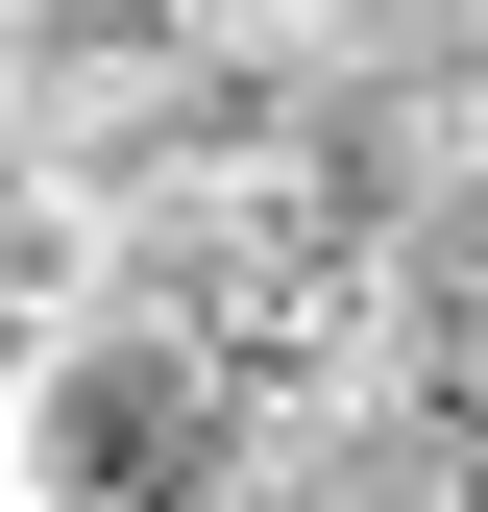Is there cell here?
Here are the masks:
<instances>
[{
    "instance_id": "3",
    "label": "cell",
    "mask_w": 488,
    "mask_h": 512,
    "mask_svg": "<svg viewBox=\"0 0 488 512\" xmlns=\"http://www.w3.org/2000/svg\"><path fill=\"white\" fill-rule=\"evenodd\" d=\"M269 512H488V439L415 391V366H366L342 415H293V439H269Z\"/></svg>"
},
{
    "instance_id": "1",
    "label": "cell",
    "mask_w": 488,
    "mask_h": 512,
    "mask_svg": "<svg viewBox=\"0 0 488 512\" xmlns=\"http://www.w3.org/2000/svg\"><path fill=\"white\" fill-rule=\"evenodd\" d=\"M0 512H269V439L171 317L0 342Z\"/></svg>"
},
{
    "instance_id": "6",
    "label": "cell",
    "mask_w": 488,
    "mask_h": 512,
    "mask_svg": "<svg viewBox=\"0 0 488 512\" xmlns=\"http://www.w3.org/2000/svg\"><path fill=\"white\" fill-rule=\"evenodd\" d=\"M415 391H440V415H464V439H488V269H464V293H440V317H415Z\"/></svg>"
},
{
    "instance_id": "7",
    "label": "cell",
    "mask_w": 488,
    "mask_h": 512,
    "mask_svg": "<svg viewBox=\"0 0 488 512\" xmlns=\"http://www.w3.org/2000/svg\"><path fill=\"white\" fill-rule=\"evenodd\" d=\"M0 74H25V0H0Z\"/></svg>"
},
{
    "instance_id": "2",
    "label": "cell",
    "mask_w": 488,
    "mask_h": 512,
    "mask_svg": "<svg viewBox=\"0 0 488 512\" xmlns=\"http://www.w3.org/2000/svg\"><path fill=\"white\" fill-rule=\"evenodd\" d=\"M244 122H269V98H220L171 25H98V49H49V74H25V147H0V171H49V196L147 220L171 171H220V147H244Z\"/></svg>"
},
{
    "instance_id": "5",
    "label": "cell",
    "mask_w": 488,
    "mask_h": 512,
    "mask_svg": "<svg viewBox=\"0 0 488 512\" xmlns=\"http://www.w3.org/2000/svg\"><path fill=\"white\" fill-rule=\"evenodd\" d=\"M74 317H122V220L49 196V171H0V342H74Z\"/></svg>"
},
{
    "instance_id": "4",
    "label": "cell",
    "mask_w": 488,
    "mask_h": 512,
    "mask_svg": "<svg viewBox=\"0 0 488 512\" xmlns=\"http://www.w3.org/2000/svg\"><path fill=\"white\" fill-rule=\"evenodd\" d=\"M391 25H415V0H171V49H196V74L220 98H366V74H391Z\"/></svg>"
}]
</instances>
